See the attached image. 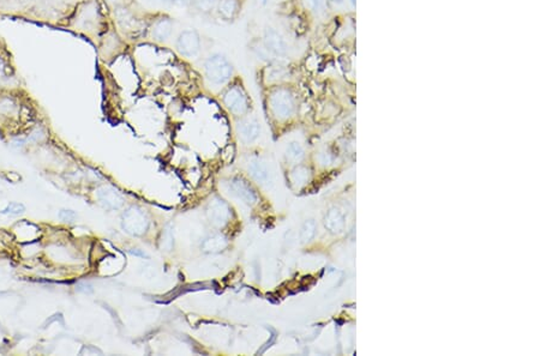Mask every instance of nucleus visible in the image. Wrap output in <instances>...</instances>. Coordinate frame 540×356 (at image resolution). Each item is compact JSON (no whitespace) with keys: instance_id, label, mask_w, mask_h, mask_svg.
I'll return each mask as SVG.
<instances>
[{"instance_id":"nucleus-1","label":"nucleus","mask_w":540,"mask_h":356,"mask_svg":"<svg viewBox=\"0 0 540 356\" xmlns=\"http://www.w3.org/2000/svg\"><path fill=\"white\" fill-rule=\"evenodd\" d=\"M203 73L211 85L223 87L232 81L234 66L223 53L215 52L205 58L203 63Z\"/></svg>"},{"instance_id":"nucleus-2","label":"nucleus","mask_w":540,"mask_h":356,"mask_svg":"<svg viewBox=\"0 0 540 356\" xmlns=\"http://www.w3.org/2000/svg\"><path fill=\"white\" fill-rule=\"evenodd\" d=\"M226 108L234 115H245L250 108V100L244 87L239 83L230 84L222 96Z\"/></svg>"},{"instance_id":"nucleus-3","label":"nucleus","mask_w":540,"mask_h":356,"mask_svg":"<svg viewBox=\"0 0 540 356\" xmlns=\"http://www.w3.org/2000/svg\"><path fill=\"white\" fill-rule=\"evenodd\" d=\"M176 51L185 59L194 60L198 58L202 51L200 33L195 29L180 31L176 38Z\"/></svg>"},{"instance_id":"nucleus-4","label":"nucleus","mask_w":540,"mask_h":356,"mask_svg":"<svg viewBox=\"0 0 540 356\" xmlns=\"http://www.w3.org/2000/svg\"><path fill=\"white\" fill-rule=\"evenodd\" d=\"M270 107L273 113L279 119H287L294 110V98L286 89H276L270 95Z\"/></svg>"},{"instance_id":"nucleus-5","label":"nucleus","mask_w":540,"mask_h":356,"mask_svg":"<svg viewBox=\"0 0 540 356\" xmlns=\"http://www.w3.org/2000/svg\"><path fill=\"white\" fill-rule=\"evenodd\" d=\"M262 42L276 59L285 58L288 54L290 46L285 40V37L282 36V34L279 30H276L275 28H265L264 33H263Z\"/></svg>"},{"instance_id":"nucleus-6","label":"nucleus","mask_w":540,"mask_h":356,"mask_svg":"<svg viewBox=\"0 0 540 356\" xmlns=\"http://www.w3.org/2000/svg\"><path fill=\"white\" fill-rule=\"evenodd\" d=\"M123 227L127 233L142 235L148 230L149 220L145 213L138 208H130L124 213Z\"/></svg>"},{"instance_id":"nucleus-7","label":"nucleus","mask_w":540,"mask_h":356,"mask_svg":"<svg viewBox=\"0 0 540 356\" xmlns=\"http://www.w3.org/2000/svg\"><path fill=\"white\" fill-rule=\"evenodd\" d=\"M174 30V21L169 16L162 15L158 17L152 23L150 35L151 38L158 44H166L172 38Z\"/></svg>"},{"instance_id":"nucleus-8","label":"nucleus","mask_w":540,"mask_h":356,"mask_svg":"<svg viewBox=\"0 0 540 356\" xmlns=\"http://www.w3.org/2000/svg\"><path fill=\"white\" fill-rule=\"evenodd\" d=\"M207 215L213 224H215V226L218 227H222L228 222L230 211L228 205H227L225 202L221 201V199L215 198L209 203Z\"/></svg>"},{"instance_id":"nucleus-9","label":"nucleus","mask_w":540,"mask_h":356,"mask_svg":"<svg viewBox=\"0 0 540 356\" xmlns=\"http://www.w3.org/2000/svg\"><path fill=\"white\" fill-rule=\"evenodd\" d=\"M229 190L234 195L246 203L248 205H254L258 201V195L256 193L254 188L250 186V184L240 179V177H234L228 184Z\"/></svg>"},{"instance_id":"nucleus-10","label":"nucleus","mask_w":540,"mask_h":356,"mask_svg":"<svg viewBox=\"0 0 540 356\" xmlns=\"http://www.w3.org/2000/svg\"><path fill=\"white\" fill-rule=\"evenodd\" d=\"M237 131L239 133V137L241 141H244L245 143H251L257 140L261 133V126H259L258 122L256 119H243L241 122L238 123Z\"/></svg>"},{"instance_id":"nucleus-11","label":"nucleus","mask_w":540,"mask_h":356,"mask_svg":"<svg viewBox=\"0 0 540 356\" xmlns=\"http://www.w3.org/2000/svg\"><path fill=\"white\" fill-rule=\"evenodd\" d=\"M241 0H218L215 11L226 22H233L239 15Z\"/></svg>"},{"instance_id":"nucleus-12","label":"nucleus","mask_w":540,"mask_h":356,"mask_svg":"<svg viewBox=\"0 0 540 356\" xmlns=\"http://www.w3.org/2000/svg\"><path fill=\"white\" fill-rule=\"evenodd\" d=\"M99 199L107 209H119L123 205V198L112 188H101L99 191Z\"/></svg>"},{"instance_id":"nucleus-13","label":"nucleus","mask_w":540,"mask_h":356,"mask_svg":"<svg viewBox=\"0 0 540 356\" xmlns=\"http://www.w3.org/2000/svg\"><path fill=\"white\" fill-rule=\"evenodd\" d=\"M251 51L252 53H254V55L256 56V58H258L259 60H262V62H264L266 64L278 63V59H276L275 56L268 51V48L265 47L262 40H257V41L252 42Z\"/></svg>"},{"instance_id":"nucleus-14","label":"nucleus","mask_w":540,"mask_h":356,"mask_svg":"<svg viewBox=\"0 0 540 356\" xmlns=\"http://www.w3.org/2000/svg\"><path fill=\"white\" fill-rule=\"evenodd\" d=\"M325 227L328 228V229L332 231V233H339V231L342 230L343 228V217L342 215H341V212L339 211V210H330L328 216L325 217Z\"/></svg>"},{"instance_id":"nucleus-15","label":"nucleus","mask_w":540,"mask_h":356,"mask_svg":"<svg viewBox=\"0 0 540 356\" xmlns=\"http://www.w3.org/2000/svg\"><path fill=\"white\" fill-rule=\"evenodd\" d=\"M248 170H250L252 177H254L255 180H257L258 183L265 184L269 179L268 169H266V167L263 165L262 162H259V161L252 162L250 167H248Z\"/></svg>"},{"instance_id":"nucleus-16","label":"nucleus","mask_w":540,"mask_h":356,"mask_svg":"<svg viewBox=\"0 0 540 356\" xmlns=\"http://www.w3.org/2000/svg\"><path fill=\"white\" fill-rule=\"evenodd\" d=\"M287 74V71L281 64L273 63L269 64L268 69L265 70V77L268 82H278Z\"/></svg>"},{"instance_id":"nucleus-17","label":"nucleus","mask_w":540,"mask_h":356,"mask_svg":"<svg viewBox=\"0 0 540 356\" xmlns=\"http://www.w3.org/2000/svg\"><path fill=\"white\" fill-rule=\"evenodd\" d=\"M226 246H227V240L223 236H221V235H214V236L209 238V239L205 240V243L203 244L204 251H207V252L222 251L223 248H226Z\"/></svg>"},{"instance_id":"nucleus-18","label":"nucleus","mask_w":540,"mask_h":356,"mask_svg":"<svg viewBox=\"0 0 540 356\" xmlns=\"http://www.w3.org/2000/svg\"><path fill=\"white\" fill-rule=\"evenodd\" d=\"M216 4H218V0H194L192 5L196 8L198 11L208 15L215 11Z\"/></svg>"},{"instance_id":"nucleus-19","label":"nucleus","mask_w":540,"mask_h":356,"mask_svg":"<svg viewBox=\"0 0 540 356\" xmlns=\"http://www.w3.org/2000/svg\"><path fill=\"white\" fill-rule=\"evenodd\" d=\"M305 8L310 10L311 12L319 15L325 10L326 0H303Z\"/></svg>"},{"instance_id":"nucleus-20","label":"nucleus","mask_w":540,"mask_h":356,"mask_svg":"<svg viewBox=\"0 0 540 356\" xmlns=\"http://www.w3.org/2000/svg\"><path fill=\"white\" fill-rule=\"evenodd\" d=\"M314 235H315V222L314 221H307V222H305L303 228H301V233H300L301 241H303V243H307V241H310L312 239Z\"/></svg>"},{"instance_id":"nucleus-21","label":"nucleus","mask_w":540,"mask_h":356,"mask_svg":"<svg viewBox=\"0 0 540 356\" xmlns=\"http://www.w3.org/2000/svg\"><path fill=\"white\" fill-rule=\"evenodd\" d=\"M24 210H26V208L22 204L12 202L4 210H2L0 213H4V215H20V213L24 212Z\"/></svg>"},{"instance_id":"nucleus-22","label":"nucleus","mask_w":540,"mask_h":356,"mask_svg":"<svg viewBox=\"0 0 540 356\" xmlns=\"http://www.w3.org/2000/svg\"><path fill=\"white\" fill-rule=\"evenodd\" d=\"M288 157L291 160H294V161H297V160H300L301 157H303V150H301V148L299 147V145L296 143H293L292 145H291L288 149Z\"/></svg>"},{"instance_id":"nucleus-23","label":"nucleus","mask_w":540,"mask_h":356,"mask_svg":"<svg viewBox=\"0 0 540 356\" xmlns=\"http://www.w3.org/2000/svg\"><path fill=\"white\" fill-rule=\"evenodd\" d=\"M194 0H168V4L179 6V8H187V6L192 5Z\"/></svg>"},{"instance_id":"nucleus-24","label":"nucleus","mask_w":540,"mask_h":356,"mask_svg":"<svg viewBox=\"0 0 540 356\" xmlns=\"http://www.w3.org/2000/svg\"><path fill=\"white\" fill-rule=\"evenodd\" d=\"M59 217L64 221V222H72V221L74 220V217H76V213H74L73 211H66V210H63V211L59 213Z\"/></svg>"}]
</instances>
